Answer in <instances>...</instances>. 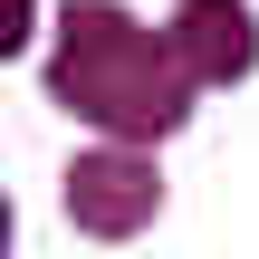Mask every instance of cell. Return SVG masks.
I'll list each match as a JSON object with an SVG mask.
<instances>
[{"mask_svg": "<svg viewBox=\"0 0 259 259\" xmlns=\"http://www.w3.org/2000/svg\"><path fill=\"white\" fill-rule=\"evenodd\" d=\"M48 96L96 125L106 144H163L192 125V77L173 58V29H144L125 0H67L58 10V48H48Z\"/></svg>", "mask_w": 259, "mask_h": 259, "instance_id": "cell-1", "label": "cell"}, {"mask_svg": "<svg viewBox=\"0 0 259 259\" xmlns=\"http://www.w3.org/2000/svg\"><path fill=\"white\" fill-rule=\"evenodd\" d=\"M154 211H163V173L144 144H87L67 163V221L87 240H135L154 231Z\"/></svg>", "mask_w": 259, "mask_h": 259, "instance_id": "cell-2", "label": "cell"}, {"mask_svg": "<svg viewBox=\"0 0 259 259\" xmlns=\"http://www.w3.org/2000/svg\"><path fill=\"white\" fill-rule=\"evenodd\" d=\"M173 58H183V77L211 96V87H240L259 67V19L250 0H173Z\"/></svg>", "mask_w": 259, "mask_h": 259, "instance_id": "cell-3", "label": "cell"}, {"mask_svg": "<svg viewBox=\"0 0 259 259\" xmlns=\"http://www.w3.org/2000/svg\"><path fill=\"white\" fill-rule=\"evenodd\" d=\"M29 19H38V0H10V29H0V48H29Z\"/></svg>", "mask_w": 259, "mask_h": 259, "instance_id": "cell-4", "label": "cell"}]
</instances>
